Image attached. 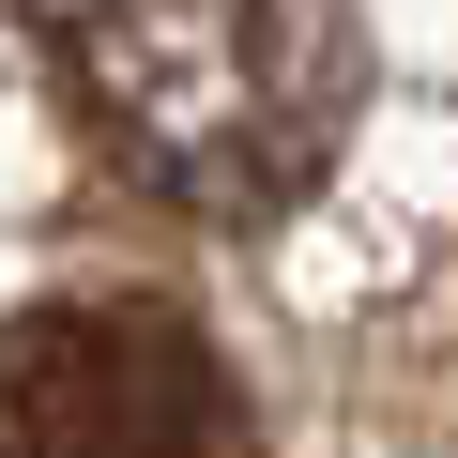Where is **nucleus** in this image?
<instances>
[{
    "mask_svg": "<svg viewBox=\"0 0 458 458\" xmlns=\"http://www.w3.org/2000/svg\"><path fill=\"white\" fill-rule=\"evenodd\" d=\"M0 458H260V412L183 306L77 291L0 321Z\"/></svg>",
    "mask_w": 458,
    "mask_h": 458,
    "instance_id": "f03ea898",
    "label": "nucleus"
},
{
    "mask_svg": "<svg viewBox=\"0 0 458 458\" xmlns=\"http://www.w3.org/2000/svg\"><path fill=\"white\" fill-rule=\"evenodd\" d=\"M92 153L183 214H291L367 92L352 0H47Z\"/></svg>",
    "mask_w": 458,
    "mask_h": 458,
    "instance_id": "f257e3e1",
    "label": "nucleus"
}]
</instances>
